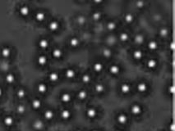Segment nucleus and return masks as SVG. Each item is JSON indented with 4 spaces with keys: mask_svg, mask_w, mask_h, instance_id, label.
Masks as SVG:
<instances>
[{
    "mask_svg": "<svg viewBox=\"0 0 175 131\" xmlns=\"http://www.w3.org/2000/svg\"><path fill=\"white\" fill-rule=\"evenodd\" d=\"M17 12L23 18L28 17L31 14V6H29L28 4H25V3L22 4L17 8Z\"/></svg>",
    "mask_w": 175,
    "mask_h": 131,
    "instance_id": "nucleus-5",
    "label": "nucleus"
},
{
    "mask_svg": "<svg viewBox=\"0 0 175 131\" xmlns=\"http://www.w3.org/2000/svg\"><path fill=\"white\" fill-rule=\"evenodd\" d=\"M78 2H85V1H86V0H77Z\"/></svg>",
    "mask_w": 175,
    "mask_h": 131,
    "instance_id": "nucleus-48",
    "label": "nucleus"
},
{
    "mask_svg": "<svg viewBox=\"0 0 175 131\" xmlns=\"http://www.w3.org/2000/svg\"><path fill=\"white\" fill-rule=\"evenodd\" d=\"M86 117L89 118L91 120L95 119L98 116V110L94 106H90L86 110Z\"/></svg>",
    "mask_w": 175,
    "mask_h": 131,
    "instance_id": "nucleus-23",
    "label": "nucleus"
},
{
    "mask_svg": "<svg viewBox=\"0 0 175 131\" xmlns=\"http://www.w3.org/2000/svg\"><path fill=\"white\" fill-rule=\"evenodd\" d=\"M122 20H123V22H125V24L131 25L135 22L136 17H135V15L132 12H125V13L123 14Z\"/></svg>",
    "mask_w": 175,
    "mask_h": 131,
    "instance_id": "nucleus-27",
    "label": "nucleus"
},
{
    "mask_svg": "<svg viewBox=\"0 0 175 131\" xmlns=\"http://www.w3.org/2000/svg\"><path fill=\"white\" fill-rule=\"evenodd\" d=\"M91 1L92 3H94V4H95V5H100V4L104 3L105 0H91Z\"/></svg>",
    "mask_w": 175,
    "mask_h": 131,
    "instance_id": "nucleus-45",
    "label": "nucleus"
},
{
    "mask_svg": "<svg viewBox=\"0 0 175 131\" xmlns=\"http://www.w3.org/2000/svg\"><path fill=\"white\" fill-rule=\"evenodd\" d=\"M106 90V86L103 83H96L94 85V91L97 94H103Z\"/></svg>",
    "mask_w": 175,
    "mask_h": 131,
    "instance_id": "nucleus-34",
    "label": "nucleus"
},
{
    "mask_svg": "<svg viewBox=\"0 0 175 131\" xmlns=\"http://www.w3.org/2000/svg\"><path fill=\"white\" fill-rule=\"evenodd\" d=\"M114 55V50H113L112 48H110V47L105 46L101 49V56L103 57V59H105V60H110V59L113 58Z\"/></svg>",
    "mask_w": 175,
    "mask_h": 131,
    "instance_id": "nucleus-12",
    "label": "nucleus"
},
{
    "mask_svg": "<svg viewBox=\"0 0 175 131\" xmlns=\"http://www.w3.org/2000/svg\"><path fill=\"white\" fill-rule=\"evenodd\" d=\"M169 50L171 51V52H173L174 51V42L173 39L170 41V43H169Z\"/></svg>",
    "mask_w": 175,
    "mask_h": 131,
    "instance_id": "nucleus-44",
    "label": "nucleus"
},
{
    "mask_svg": "<svg viewBox=\"0 0 175 131\" xmlns=\"http://www.w3.org/2000/svg\"><path fill=\"white\" fill-rule=\"evenodd\" d=\"M86 16H82V15H80L77 17V23L79 25H83L86 24Z\"/></svg>",
    "mask_w": 175,
    "mask_h": 131,
    "instance_id": "nucleus-42",
    "label": "nucleus"
},
{
    "mask_svg": "<svg viewBox=\"0 0 175 131\" xmlns=\"http://www.w3.org/2000/svg\"><path fill=\"white\" fill-rule=\"evenodd\" d=\"M117 39H118V40L121 42V43H127V42L130 40L131 35L129 32L127 31V30H122V31H120V32L118 33Z\"/></svg>",
    "mask_w": 175,
    "mask_h": 131,
    "instance_id": "nucleus-21",
    "label": "nucleus"
},
{
    "mask_svg": "<svg viewBox=\"0 0 175 131\" xmlns=\"http://www.w3.org/2000/svg\"><path fill=\"white\" fill-rule=\"evenodd\" d=\"M128 120H129L128 116L124 112H120L117 115L116 121L121 126H126L128 123Z\"/></svg>",
    "mask_w": 175,
    "mask_h": 131,
    "instance_id": "nucleus-20",
    "label": "nucleus"
},
{
    "mask_svg": "<svg viewBox=\"0 0 175 131\" xmlns=\"http://www.w3.org/2000/svg\"><path fill=\"white\" fill-rule=\"evenodd\" d=\"M102 17H103V13H102V12L100 11V10H94L91 12V19L92 21H94V22H100V20L102 19Z\"/></svg>",
    "mask_w": 175,
    "mask_h": 131,
    "instance_id": "nucleus-36",
    "label": "nucleus"
},
{
    "mask_svg": "<svg viewBox=\"0 0 175 131\" xmlns=\"http://www.w3.org/2000/svg\"><path fill=\"white\" fill-rule=\"evenodd\" d=\"M3 93H4V91H3V89L1 86H0V98H2L3 96Z\"/></svg>",
    "mask_w": 175,
    "mask_h": 131,
    "instance_id": "nucleus-47",
    "label": "nucleus"
},
{
    "mask_svg": "<svg viewBox=\"0 0 175 131\" xmlns=\"http://www.w3.org/2000/svg\"><path fill=\"white\" fill-rule=\"evenodd\" d=\"M13 54V49L9 45H3L0 48V57L3 60H9Z\"/></svg>",
    "mask_w": 175,
    "mask_h": 131,
    "instance_id": "nucleus-1",
    "label": "nucleus"
},
{
    "mask_svg": "<svg viewBox=\"0 0 175 131\" xmlns=\"http://www.w3.org/2000/svg\"><path fill=\"white\" fill-rule=\"evenodd\" d=\"M88 96H89V93L87 92V90L84 89H80L77 93V98L80 101H85L86 99H87Z\"/></svg>",
    "mask_w": 175,
    "mask_h": 131,
    "instance_id": "nucleus-35",
    "label": "nucleus"
},
{
    "mask_svg": "<svg viewBox=\"0 0 175 131\" xmlns=\"http://www.w3.org/2000/svg\"><path fill=\"white\" fill-rule=\"evenodd\" d=\"M36 90H37V92L39 93V94H41V95H45L46 93H48V91H49V86L45 82H39L36 85Z\"/></svg>",
    "mask_w": 175,
    "mask_h": 131,
    "instance_id": "nucleus-25",
    "label": "nucleus"
},
{
    "mask_svg": "<svg viewBox=\"0 0 175 131\" xmlns=\"http://www.w3.org/2000/svg\"><path fill=\"white\" fill-rule=\"evenodd\" d=\"M120 93L123 94V95H128L129 93L132 92V85L129 84V83H127V82H124V83H122L120 85L119 87Z\"/></svg>",
    "mask_w": 175,
    "mask_h": 131,
    "instance_id": "nucleus-28",
    "label": "nucleus"
},
{
    "mask_svg": "<svg viewBox=\"0 0 175 131\" xmlns=\"http://www.w3.org/2000/svg\"><path fill=\"white\" fill-rule=\"evenodd\" d=\"M51 46V42L48 38L46 37H42L39 38L37 41V47L39 48L42 51H45L48 50Z\"/></svg>",
    "mask_w": 175,
    "mask_h": 131,
    "instance_id": "nucleus-8",
    "label": "nucleus"
},
{
    "mask_svg": "<svg viewBox=\"0 0 175 131\" xmlns=\"http://www.w3.org/2000/svg\"><path fill=\"white\" fill-rule=\"evenodd\" d=\"M91 131H100V129H92Z\"/></svg>",
    "mask_w": 175,
    "mask_h": 131,
    "instance_id": "nucleus-50",
    "label": "nucleus"
},
{
    "mask_svg": "<svg viewBox=\"0 0 175 131\" xmlns=\"http://www.w3.org/2000/svg\"><path fill=\"white\" fill-rule=\"evenodd\" d=\"M146 0H136L135 2V6L137 9H143L146 7Z\"/></svg>",
    "mask_w": 175,
    "mask_h": 131,
    "instance_id": "nucleus-41",
    "label": "nucleus"
},
{
    "mask_svg": "<svg viewBox=\"0 0 175 131\" xmlns=\"http://www.w3.org/2000/svg\"><path fill=\"white\" fill-rule=\"evenodd\" d=\"M60 118L63 120H68L72 118V111L67 108H63L60 111Z\"/></svg>",
    "mask_w": 175,
    "mask_h": 131,
    "instance_id": "nucleus-32",
    "label": "nucleus"
},
{
    "mask_svg": "<svg viewBox=\"0 0 175 131\" xmlns=\"http://www.w3.org/2000/svg\"><path fill=\"white\" fill-rule=\"evenodd\" d=\"M146 67L150 70V71H155L157 69L159 66V60L157 57H148L147 59L146 60Z\"/></svg>",
    "mask_w": 175,
    "mask_h": 131,
    "instance_id": "nucleus-6",
    "label": "nucleus"
},
{
    "mask_svg": "<svg viewBox=\"0 0 175 131\" xmlns=\"http://www.w3.org/2000/svg\"><path fill=\"white\" fill-rule=\"evenodd\" d=\"M92 80V76L91 75L90 73H88V72H85V73H83L82 75H81V81L82 84H84V85H89L90 83L91 82Z\"/></svg>",
    "mask_w": 175,
    "mask_h": 131,
    "instance_id": "nucleus-37",
    "label": "nucleus"
},
{
    "mask_svg": "<svg viewBox=\"0 0 175 131\" xmlns=\"http://www.w3.org/2000/svg\"><path fill=\"white\" fill-rule=\"evenodd\" d=\"M47 28L50 32H58V30H60V28H61V23H60V22L58 19L53 18V19H51L50 21H49Z\"/></svg>",
    "mask_w": 175,
    "mask_h": 131,
    "instance_id": "nucleus-4",
    "label": "nucleus"
},
{
    "mask_svg": "<svg viewBox=\"0 0 175 131\" xmlns=\"http://www.w3.org/2000/svg\"><path fill=\"white\" fill-rule=\"evenodd\" d=\"M136 89L139 93H146L149 91V85L144 80H141L136 85Z\"/></svg>",
    "mask_w": 175,
    "mask_h": 131,
    "instance_id": "nucleus-18",
    "label": "nucleus"
},
{
    "mask_svg": "<svg viewBox=\"0 0 175 131\" xmlns=\"http://www.w3.org/2000/svg\"><path fill=\"white\" fill-rule=\"evenodd\" d=\"M167 91H168V93H169L170 95L173 96V94H174V86H173V84H170V85H169Z\"/></svg>",
    "mask_w": 175,
    "mask_h": 131,
    "instance_id": "nucleus-43",
    "label": "nucleus"
},
{
    "mask_svg": "<svg viewBox=\"0 0 175 131\" xmlns=\"http://www.w3.org/2000/svg\"><path fill=\"white\" fill-rule=\"evenodd\" d=\"M26 95H27V91L25 88H18L16 91V97L18 99H23L26 97Z\"/></svg>",
    "mask_w": 175,
    "mask_h": 131,
    "instance_id": "nucleus-39",
    "label": "nucleus"
},
{
    "mask_svg": "<svg viewBox=\"0 0 175 131\" xmlns=\"http://www.w3.org/2000/svg\"><path fill=\"white\" fill-rule=\"evenodd\" d=\"M75 131H83L82 129H76Z\"/></svg>",
    "mask_w": 175,
    "mask_h": 131,
    "instance_id": "nucleus-49",
    "label": "nucleus"
},
{
    "mask_svg": "<svg viewBox=\"0 0 175 131\" xmlns=\"http://www.w3.org/2000/svg\"><path fill=\"white\" fill-rule=\"evenodd\" d=\"M31 106L34 110L38 111V110L41 109L43 106V101L39 98H33L31 102Z\"/></svg>",
    "mask_w": 175,
    "mask_h": 131,
    "instance_id": "nucleus-29",
    "label": "nucleus"
},
{
    "mask_svg": "<svg viewBox=\"0 0 175 131\" xmlns=\"http://www.w3.org/2000/svg\"><path fill=\"white\" fill-rule=\"evenodd\" d=\"M36 62L37 66L39 67H45L50 62V58L45 53H39L36 57Z\"/></svg>",
    "mask_w": 175,
    "mask_h": 131,
    "instance_id": "nucleus-3",
    "label": "nucleus"
},
{
    "mask_svg": "<svg viewBox=\"0 0 175 131\" xmlns=\"http://www.w3.org/2000/svg\"><path fill=\"white\" fill-rule=\"evenodd\" d=\"M106 29L109 32H114L118 28V22L114 20H109L107 22L105 25Z\"/></svg>",
    "mask_w": 175,
    "mask_h": 131,
    "instance_id": "nucleus-33",
    "label": "nucleus"
},
{
    "mask_svg": "<svg viewBox=\"0 0 175 131\" xmlns=\"http://www.w3.org/2000/svg\"><path fill=\"white\" fill-rule=\"evenodd\" d=\"M15 122H16L15 118H14L12 116H10V115L6 116L3 120V125H4L6 127H12V126L15 125Z\"/></svg>",
    "mask_w": 175,
    "mask_h": 131,
    "instance_id": "nucleus-31",
    "label": "nucleus"
},
{
    "mask_svg": "<svg viewBox=\"0 0 175 131\" xmlns=\"http://www.w3.org/2000/svg\"><path fill=\"white\" fill-rule=\"evenodd\" d=\"M146 48L150 52H156L160 49V43L155 39H150L146 42Z\"/></svg>",
    "mask_w": 175,
    "mask_h": 131,
    "instance_id": "nucleus-14",
    "label": "nucleus"
},
{
    "mask_svg": "<svg viewBox=\"0 0 175 131\" xmlns=\"http://www.w3.org/2000/svg\"><path fill=\"white\" fill-rule=\"evenodd\" d=\"M55 117V112L51 108H48L43 112V118L46 121H51Z\"/></svg>",
    "mask_w": 175,
    "mask_h": 131,
    "instance_id": "nucleus-22",
    "label": "nucleus"
},
{
    "mask_svg": "<svg viewBox=\"0 0 175 131\" xmlns=\"http://www.w3.org/2000/svg\"><path fill=\"white\" fill-rule=\"evenodd\" d=\"M132 57L135 62H141L145 58V52L142 49L136 48L132 52Z\"/></svg>",
    "mask_w": 175,
    "mask_h": 131,
    "instance_id": "nucleus-9",
    "label": "nucleus"
},
{
    "mask_svg": "<svg viewBox=\"0 0 175 131\" xmlns=\"http://www.w3.org/2000/svg\"><path fill=\"white\" fill-rule=\"evenodd\" d=\"M169 131H174V124H173V122L169 124Z\"/></svg>",
    "mask_w": 175,
    "mask_h": 131,
    "instance_id": "nucleus-46",
    "label": "nucleus"
},
{
    "mask_svg": "<svg viewBox=\"0 0 175 131\" xmlns=\"http://www.w3.org/2000/svg\"><path fill=\"white\" fill-rule=\"evenodd\" d=\"M115 131H123V130H122V129H117V130Z\"/></svg>",
    "mask_w": 175,
    "mask_h": 131,
    "instance_id": "nucleus-51",
    "label": "nucleus"
},
{
    "mask_svg": "<svg viewBox=\"0 0 175 131\" xmlns=\"http://www.w3.org/2000/svg\"><path fill=\"white\" fill-rule=\"evenodd\" d=\"M92 71L95 74H101L105 70V63L101 60L94 61L91 65Z\"/></svg>",
    "mask_w": 175,
    "mask_h": 131,
    "instance_id": "nucleus-10",
    "label": "nucleus"
},
{
    "mask_svg": "<svg viewBox=\"0 0 175 131\" xmlns=\"http://www.w3.org/2000/svg\"><path fill=\"white\" fill-rule=\"evenodd\" d=\"M34 19L38 23H42L47 20V12L44 10H37L34 13Z\"/></svg>",
    "mask_w": 175,
    "mask_h": 131,
    "instance_id": "nucleus-11",
    "label": "nucleus"
},
{
    "mask_svg": "<svg viewBox=\"0 0 175 131\" xmlns=\"http://www.w3.org/2000/svg\"><path fill=\"white\" fill-rule=\"evenodd\" d=\"M16 112L18 115H24L26 112V107L24 104H18L16 106Z\"/></svg>",
    "mask_w": 175,
    "mask_h": 131,
    "instance_id": "nucleus-40",
    "label": "nucleus"
},
{
    "mask_svg": "<svg viewBox=\"0 0 175 131\" xmlns=\"http://www.w3.org/2000/svg\"><path fill=\"white\" fill-rule=\"evenodd\" d=\"M63 75L64 77L66 78L68 80H72L74 79L77 76V70H76L74 67H72V66H69V67H67L63 71Z\"/></svg>",
    "mask_w": 175,
    "mask_h": 131,
    "instance_id": "nucleus-13",
    "label": "nucleus"
},
{
    "mask_svg": "<svg viewBox=\"0 0 175 131\" xmlns=\"http://www.w3.org/2000/svg\"><path fill=\"white\" fill-rule=\"evenodd\" d=\"M51 57H53L54 60H62L64 57V51L60 47H53V49H51Z\"/></svg>",
    "mask_w": 175,
    "mask_h": 131,
    "instance_id": "nucleus-7",
    "label": "nucleus"
},
{
    "mask_svg": "<svg viewBox=\"0 0 175 131\" xmlns=\"http://www.w3.org/2000/svg\"><path fill=\"white\" fill-rule=\"evenodd\" d=\"M81 44V41L77 36H72L68 39V46L72 49H76L80 47Z\"/></svg>",
    "mask_w": 175,
    "mask_h": 131,
    "instance_id": "nucleus-19",
    "label": "nucleus"
},
{
    "mask_svg": "<svg viewBox=\"0 0 175 131\" xmlns=\"http://www.w3.org/2000/svg\"><path fill=\"white\" fill-rule=\"evenodd\" d=\"M122 66L119 63H112L108 66V71L109 75H111L113 76H118L120 74L122 73Z\"/></svg>",
    "mask_w": 175,
    "mask_h": 131,
    "instance_id": "nucleus-2",
    "label": "nucleus"
},
{
    "mask_svg": "<svg viewBox=\"0 0 175 131\" xmlns=\"http://www.w3.org/2000/svg\"><path fill=\"white\" fill-rule=\"evenodd\" d=\"M48 79L49 81L51 83H58L60 80V74L57 71H50V73L48 74Z\"/></svg>",
    "mask_w": 175,
    "mask_h": 131,
    "instance_id": "nucleus-24",
    "label": "nucleus"
},
{
    "mask_svg": "<svg viewBox=\"0 0 175 131\" xmlns=\"http://www.w3.org/2000/svg\"><path fill=\"white\" fill-rule=\"evenodd\" d=\"M158 35L161 39H166L167 37L169 36V35H170L169 28L166 27V26H162V27H160L158 30Z\"/></svg>",
    "mask_w": 175,
    "mask_h": 131,
    "instance_id": "nucleus-38",
    "label": "nucleus"
},
{
    "mask_svg": "<svg viewBox=\"0 0 175 131\" xmlns=\"http://www.w3.org/2000/svg\"><path fill=\"white\" fill-rule=\"evenodd\" d=\"M59 99H60L62 103L68 104L70 103L72 100V94L68 93V92H63V93H61V95L59 97Z\"/></svg>",
    "mask_w": 175,
    "mask_h": 131,
    "instance_id": "nucleus-30",
    "label": "nucleus"
},
{
    "mask_svg": "<svg viewBox=\"0 0 175 131\" xmlns=\"http://www.w3.org/2000/svg\"><path fill=\"white\" fill-rule=\"evenodd\" d=\"M4 81L6 84H8L9 85H14L16 81H17V76L14 72L12 71H8L6 72L4 75Z\"/></svg>",
    "mask_w": 175,
    "mask_h": 131,
    "instance_id": "nucleus-16",
    "label": "nucleus"
},
{
    "mask_svg": "<svg viewBox=\"0 0 175 131\" xmlns=\"http://www.w3.org/2000/svg\"><path fill=\"white\" fill-rule=\"evenodd\" d=\"M143 112V107L141 104L134 103L130 106V113L133 116H139Z\"/></svg>",
    "mask_w": 175,
    "mask_h": 131,
    "instance_id": "nucleus-15",
    "label": "nucleus"
},
{
    "mask_svg": "<svg viewBox=\"0 0 175 131\" xmlns=\"http://www.w3.org/2000/svg\"><path fill=\"white\" fill-rule=\"evenodd\" d=\"M132 40H133L134 44H136V46L140 47L142 46V45L146 42V38L144 34H142V33H137V34H136V35H134Z\"/></svg>",
    "mask_w": 175,
    "mask_h": 131,
    "instance_id": "nucleus-17",
    "label": "nucleus"
},
{
    "mask_svg": "<svg viewBox=\"0 0 175 131\" xmlns=\"http://www.w3.org/2000/svg\"><path fill=\"white\" fill-rule=\"evenodd\" d=\"M32 127L36 131H43L45 128V121L41 119H37L32 123Z\"/></svg>",
    "mask_w": 175,
    "mask_h": 131,
    "instance_id": "nucleus-26",
    "label": "nucleus"
}]
</instances>
